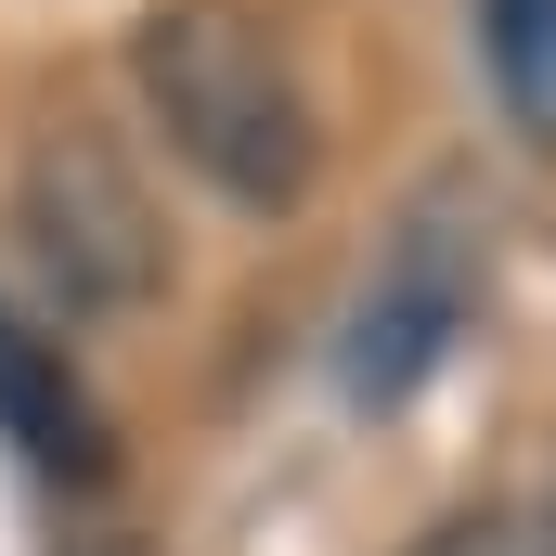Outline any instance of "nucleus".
I'll return each instance as SVG.
<instances>
[{
    "label": "nucleus",
    "instance_id": "4",
    "mask_svg": "<svg viewBox=\"0 0 556 556\" xmlns=\"http://www.w3.org/2000/svg\"><path fill=\"white\" fill-rule=\"evenodd\" d=\"M0 427L39 453V466H65V479H91L104 466V415H91V389L65 376V350L52 337H26L13 311H0Z\"/></svg>",
    "mask_w": 556,
    "mask_h": 556
},
{
    "label": "nucleus",
    "instance_id": "5",
    "mask_svg": "<svg viewBox=\"0 0 556 556\" xmlns=\"http://www.w3.org/2000/svg\"><path fill=\"white\" fill-rule=\"evenodd\" d=\"M479 26H492V65H505V91L556 117V0H479Z\"/></svg>",
    "mask_w": 556,
    "mask_h": 556
},
{
    "label": "nucleus",
    "instance_id": "1",
    "mask_svg": "<svg viewBox=\"0 0 556 556\" xmlns=\"http://www.w3.org/2000/svg\"><path fill=\"white\" fill-rule=\"evenodd\" d=\"M130 78L155 104L168 155L194 181H220L233 207H298L311 168H324V130H311V91L285 65V39L233 0H155L130 39Z\"/></svg>",
    "mask_w": 556,
    "mask_h": 556
},
{
    "label": "nucleus",
    "instance_id": "2",
    "mask_svg": "<svg viewBox=\"0 0 556 556\" xmlns=\"http://www.w3.org/2000/svg\"><path fill=\"white\" fill-rule=\"evenodd\" d=\"M13 220L39 247V273L65 285V311H142L168 285V233H155V194L91 117L26 142V181H13Z\"/></svg>",
    "mask_w": 556,
    "mask_h": 556
},
{
    "label": "nucleus",
    "instance_id": "6",
    "mask_svg": "<svg viewBox=\"0 0 556 556\" xmlns=\"http://www.w3.org/2000/svg\"><path fill=\"white\" fill-rule=\"evenodd\" d=\"M415 556H544V531H531V518H505V505H479V518H440Z\"/></svg>",
    "mask_w": 556,
    "mask_h": 556
},
{
    "label": "nucleus",
    "instance_id": "3",
    "mask_svg": "<svg viewBox=\"0 0 556 556\" xmlns=\"http://www.w3.org/2000/svg\"><path fill=\"white\" fill-rule=\"evenodd\" d=\"M466 311H479V247L427 207L415 233L376 260V285H363V324H350V389H363V402H402L427 363L466 337Z\"/></svg>",
    "mask_w": 556,
    "mask_h": 556
},
{
    "label": "nucleus",
    "instance_id": "7",
    "mask_svg": "<svg viewBox=\"0 0 556 556\" xmlns=\"http://www.w3.org/2000/svg\"><path fill=\"white\" fill-rule=\"evenodd\" d=\"M544 556H556V492H544Z\"/></svg>",
    "mask_w": 556,
    "mask_h": 556
}]
</instances>
